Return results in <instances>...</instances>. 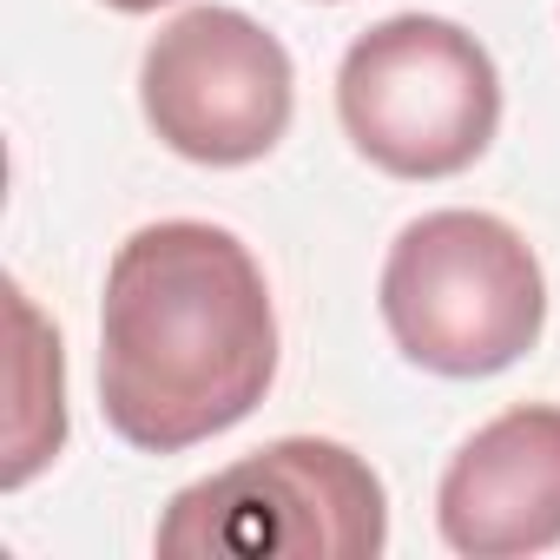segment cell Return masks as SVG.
<instances>
[{
	"label": "cell",
	"mask_w": 560,
	"mask_h": 560,
	"mask_svg": "<svg viewBox=\"0 0 560 560\" xmlns=\"http://www.w3.org/2000/svg\"><path fill=\"white\" fill-rule=\"evenodd\" d=\"M152 547L218 560H376L389 547V494L357 448L277 435L178 488Z\"/></svg>",
	"instance_id": "3"
},
{
	"label": "cell",
	"mask_w": 560,
	"mask_h": 560,
	"mask_svg": "<svg viewBox=\"0 0 560 560\" xmlns=\"http://www.w3.org/2000/svg\"><path fill=\"white\" fill-rule=\"evenodd\" d=\"M435 527L468 560L560 547V402H514L481 422L442 468Z\"/></svg>",
	"instance_id": "6"
},
{
	"label": "cell",
	"mask_w": 560,
	"mask_h": 560,
	"mask_svg": "<svg viewBox=\"0 0 560 560\" xmlns=\"http://www.w3.org/2000/svg\"><path fill=\"white\" fill-rule=\"evenodd\" d=\"M14 324L27 330L21 343V409H14V455H8V488H27L67 442V363H60V337L40 330V311L27 304V291L14 284Z\"/></svg>",
	"instance_id": "7"
},
{
	"label": "cell",
	"mask_w": 560,
	"mask_h": 560,
	"mask_svg": "<svg viewBox=\"0 0 560 560\" xmlns=\"http://www.w3.org/2000/svg\"><path fill=\"white\" fill-rule=\"evenodd\" d=\"M337 119L389 178H455L501 126L494 54L442 14H389L337 67Z\"/></svg>",
	"instance_id": "4"
},
{
	"label": "cell",
	"mask_w": 560,
	"mask_h": 560,
	"mask_svg": "<svg viewBox=\"0 0 560 560\" xmlns=\"http://www.w3.org/2000/svg\"><path fill=\"white\" fill-rule=\"evenodd\" d=\"M113 14H152V8H172V0H106Z\"/></svg>",
	"instance_id": "8"
},
{
	"label": "cell",
	"mask_w": 560,
	"mask_h": 560,
	"mask_svg": "<svg viewBox=\"0 0 560 560\" xmlns=\"http://www.w3.org/2000/svg\"><path fill=\"white\" fill-rule=\"evenodd\" d=\"M277 376V311L250 244L205 218L139 224L100 298V409L145 455L237 429Z\"/></svg>",
	"instance_id": "1"
},
{
	"label": "cell",
	"mask_w": 560,
	"mask_h": 560,
	"mask_svg": "<svg viewBox=\"0 0 560 560\" xmlns=\"http://www.w3.org/2000/svg\"><path fill=\"white\" fill-rule=\"evenodd\" d=\"M396 350L429 376H501L547 330L534 244L494 211H422L396 231L376 284Z\"/></svg>",
	"instance_id": "2"
},
{
	"label": "cell",
	"mask_w": 560,
	"mask_h": 560,
	"mask_svg": "<svg viewBox=\"0 0 560 560\" xmlns=\"http://www.w3.org/2000/svg\"><path fill=\"white\" fill-rule=\"evenodd\" d=\"M139 106L159 145L191 165H257L298 113V73L270 27L237 8H185L139 60Z\"/></svg>",
	"instance_id": "5"
}]
</instances>
